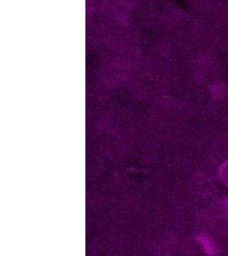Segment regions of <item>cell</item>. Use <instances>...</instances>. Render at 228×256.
Wrapping results in <instances>:
<instances>
[{"mask_svg":"<svg viewBox=\"0 0 228 256\" xmlns=\"http://www.w3.org/2000/svg\"><path fill=\"white\" fill-rule=\"evenodd\" d=\"M198 241L199 244L202 245V248L204 250L206 253L208 254H214L216 253V246L214 245V242L210 238H208V236L204 235H199L198 236Z\"/></svg>","mask_w":228,"mask_h":256,"instance_id":"obj_1","label":"cell"},{"mask_svg":"<svg viewBox=\"0 0 228 256\" xmlns=\"http://www.w3.org/2000/svg\"><path fill=\"white\" fill-rule=\"evenodd\" d=\"M219 175L223 183L228 186V160L220 168Z\"/></svg>","mask_w":228,"mask_h":256,"instance_id":"obj_2","label":"cell"},{"mask_svg":"<svg viewBox=\"0 0 228 256\" xmlns=\"http://www.w3.org/2000/svg\"><path fill=\"white\" fill-rule=\"evenodd\" d=\"M223 206L225 208L226 211L228 212V198H226L223 202Z\"/></svg>","mask_w":228,"mask_h":256,"instance_id":"obj_3","label":"cell"}]
</instances>
